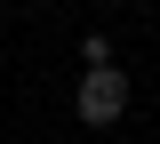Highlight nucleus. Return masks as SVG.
<instances>
[{"mask_svg": "<svg viewBox=\"0 0 160 144\" xmlns=\"http://www.w3.org/2000/svg\"><path fill=\"white\" fill-rule=\"evenodd\" d=\"M120 112H128V80H120L112 64H88V72H80V120L88 128H112Z\"/></svg>", "mask_w": 160, "mask_h": 144, "instance_id": "obj_1", "label": "nucleus"}]
</instances>
